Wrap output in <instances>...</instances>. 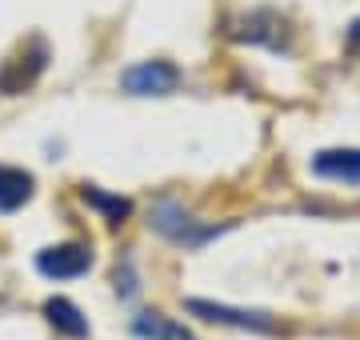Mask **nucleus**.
I'll return each instance as SVG.
<instances>
[{"label": "nucleus", "instance_id": "1", "mask_svg": "<svg viewBox=\"0 0 360 340\" xmlns=\"http://www.w3.org/2000/svg\"><path fill=\"white\" fill-rule=\"evenodd\" d=\"M176 84H180V68L168 65V60H144V65H132L120 77V89L132 92V96H168V92H176Z\"/></svg>", "mask_w": 360, "mask_h": 340}, {"label": "nucleus", "instance_id": "2", "mask_svg": "<svg viewBox=\"0 0 360 340\" xmlns=\"http://www.w3.org/2000/svg\"><path fill=\"white\" fill-rule=\"evenodd\" d=\"M44 65H49V48H44V40H28L25 48H20L13 60H4V68H0V92H4V96L25 92L28 84L44 72Z\"/></svg>", "mask_w": 360, "mask_h": 340}, {"label": "nucleus", "instance_id": "3", "mask_svg": "<svg viewBox=\"0 0 360 340\" xmlns=\"http://www.w3.org/2000/svg\"><path fill=\"white\" fill-rule=\"evenodd\" d=\"M89 268H92V249L77 244V240L37 252V273L49 276V280H72V276H84Z\"/></svg>", "mask_w": 360, "mask_h": 340}, {"label": "nucleus", "instance_id": "4", "mask_svg": "<svg viewBox=\"0 0 360 340\" xmlns=\"http://www.w3.org/2000/svg\"><path fill=\"white\" fill-rule=\"evenodd\" d=\"M312 172L324 181L360 184V148H324L312 157Z\"/></svg>", "mask_w": 360, "mask_h": 340}, {"label": "nucleus", "instance_id": "5", "mask_svg": "<svg viewBox=\"0 0 360 340\" xmlns=\"http://www.w3.org/2000/svg\"><path fill=\"white\" fill-rule=\"evenodd\" d=\"M32 188H37L32 172L0 164V212H16L20 204H28L32 200Z\"/></svg>", "mask_w": 360, "mask_h": 340}, {"label": "nucleus", "instance_id": "6", "mask_svg": "<svg viewBox=\"0 0 360 340\" xmlns=\"http://www.w3.org/2000/svg\"><path fill=\"white\" fill-rule=\"evenodd\" d=\"M188 313L205 316V320H217V325H236V328H260L269 332L272 320L260 313H236V308H224V304H208V301H188Z\"/></svg>", "mask_w": 360, "mask_h": 340}, {"label": "nucleus", "instance_id": "7", "mask_svg": "<svg viewBox=\"0 0 360 340\" xmlns=\"http://www.w3.org/2000/svg\"><path fill=\"white\" fill-rule=\"evenodd\" d=\"M44 316H49V325L56 328L60 336H72V340L89 336V320H84L80 308L72 301H65V296H49V301H44Z\"/></svg>", "mask_w": 360, "mask_h": 340}, {"label": "nucleus", "instance_id": "8", "mask_svg": "<svg viewBox=\"0 0 360 340\" xmlns=\"http://www.w3.org/2000/svg\"><path fill=\"white\" fill-rule=\"evenodd\" d=\"M269 28H281V16L276 13H252V16L240 20V32H236V37L252 40V44H272V48H281V44L269 37Z\"/></svg>", "mask_w": 360, "mask_h": 340}, {"label": "nucleus", "instance_id": "9", "mask_svg": "<svg viewBox=\"0 0 360 340\" xmlns=\"http://www.w3.org/2000/svg\"><path fill=\"white\" fill-rule=\"evenodd\" d=\"M80 197H84V204H92V209H101V212H104V216H108L112 224H120V221H124V216L132 212V204H129V200L108 197V192H101L96 184H84V188H80Z\"/></svg>", "mask_w": 360, "mask_h": 340}, {"label": "nucleus", "instance_id": "10", "mask_svg": "<svg viewBox=\"0 0 360 340\" xmlns=\"http://www.w3.org/2000/svg\"><path fill=\"white\" fill-rule=\"evenodd\" d=\"M348 40H352V44H360V20L352 25V32H348Z\"/></svg>", "mask_w": 360, "mask_h": 340}]
</instances>
